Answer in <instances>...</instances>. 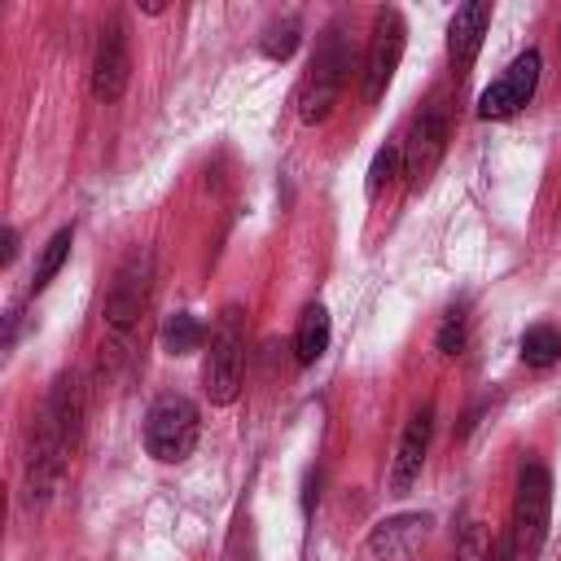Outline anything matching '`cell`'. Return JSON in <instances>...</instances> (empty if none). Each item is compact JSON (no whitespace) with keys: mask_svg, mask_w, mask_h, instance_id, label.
Wrapping results in <instances>:
<instances>
[{"mask_svg":"<svg viewBox=\"0 0 561 561\" xmlns=\"http://www.w3.org/2000/svg\"><path fill=\"white\" fill-rule=\"evenodd\" d=\"M355 70V44L342 22H329L324 35L316 39V53L307 61V75L298 83V118L302 123H324L333 105L342 101L346 83Z\"/></svg>","mask_w":561,"mask_h":561,"instance_id":"1","label":"cell"},{"mask_svg":"<svg viewBox=\"0 0 561 561\" xmlns=\"http://www.w3.org/2000/svg\"><path fill=\"white\" fill-rule=\"evenodd\" d=\"M149 298H153V254L149 250H131L114 276H110V289H105V307H101V324L114 342H131L145 311H149Z\"/></svg>","mask_w":561,"mask_h":561,"instance_id":"2","label":"cell"},{"mask_svg":"<svg viewBox=\"0 0 561 561\" xmlns=\"http://www.w3.org/2000/svg\"><path fill=\"white\" fill-rule=\"evenodd\" d=\"M241 373H245V311L228 302L215 316L206 364H202V390L215 408H228L241 394Z\"/></svg>","mask_w":561,"mask_h":561,"instance_id":"3","label":"cell"},{"mask_svg":"<svg viewBox=\"0 0 561 561\" xmlns=\"http://www.w3.org/2000/svg\"><path fill=\"white\" fill-rule=\"evenodd\" d=\"M548 526H552V473L539 460H526L517 469V491H513V543H517V561H535L548 543Z\"/></svg>","mask_w":561,"mask_h":561,"instance_id":"4","label":"cell"},{"mask_svg":"<svg viewBox=\"0 0 561 561\" xmlns=\"http://www.w3.org/2000/svg\"><path fill=\"white\" fill-rule=\"evenodd\" d=\"M202 438V412L188 394H158L145 412V451L162 465H180L193 456Z\"/></svg>","mask_w":561,"mask_h":561,"instance_id":"5","label":"cell"},{"mask_svg":"<svg viewBox=\"0 0 561 561\" xmlns=\"http://www.w3.org/2000/svg\"><path fill=\"white\" fill-rule=\"evenodd\" d=\"M70 456H75V443L39 412L35 425H31V438H26V456H22V495L26 504H48L70 469Z\"/></svg>","mask_w":561,"mask_h":561,"instance_id":"6","label":"cell"},{"mask_svg":"<svg viewBox=\"0 0 561 561\" xmlns=\"http://www.w3.org/2000/svg\"><path fill=\"white\" fill-rule=\"evenodd\" d=\"M447 140H451L447 101H443V96H430V101L416 110V118L408 123V136L399 140V149H403V175H408L412 188H421V184L438 171V162H443V153H447Z\"/></svg>","mask_w":561,"mask_h":561,"instance_id":"7","label":"cell"},{"mask_svg":"<svg viewBox=\"0 0 561 561\" xmlns=\"http://www.w3.org/2000/svg\"><path fill=\"white\" fill-rule=\"evenodd\" d=\"M403 48H408L403 13H399V9H381L377 22H373V39H368L364 70H359V96H364V105H377V101H381V92L390 88L399 61H403Z\"/></svg>","mask_w":561,"mask_h":561,"instance_id":"8","label":"cell"},{"mask_svg":"<svg viewBox=\"0 0 561 561\" xmlns=\"http://www.w3.org/2000/svg\"><path fill=\"white\" fill-rule=\"evenodd\" d=\"M539 53L535 48H526L522 57H513L508 61V70L478 96V118H486V123H500V118H513L522 105H530V96H535V88H539Z\"/></svg>","mask_w":561,"mask_h":561,"instance_id":"9","label":"cell"},{"mask_svg":"<svg viewBox=\"0 0 561 561\" xmlns=\"http://www.w3.org/2000/svg\"><path fill=\"white\" fill-rule=\"evenodd\" d=\"M127 79H131L127 31H123V22H105L96 35V53H92V96L110 105L127 92Z\"/></svg>","mask_w":561,"mask_h":561,"instance_id":"10","label":"cell"},{"mask_svg":"<svg viewBox=\"0 0 561 561\" xmlns=\"http://www.w3.org/2000/svg\"><path fill=\"white\" fill-rule=\"evenodd\" d=\"M430 526H434L430 513H394V517H381L364 535V552L373 561H408L430 539Z\"/></svg>","mask_w":561,"mask_h":561,"instance_id":"11","label":"cell"},{"mask_svg":"<svg viewBox=\"0 0 561 561\" xmlns=\"http://www.w3.org/2000/svg\"><path fill=\"white\" fill-rule=\"evenodd\" d=\"M430 438H434V408L425 403L421 412H412V421L399 434V447H394V460H390V495H408L412 491V482L425 469Z\"/></svg>","mask_w":561,"mask_h":561,"instance_id":"12","label":"cell"},{"mask_svg":"<svg viewBox=\"0 0 561 561\" xmlns=\"http://www.w3.org/2000/svg\"><path fill=\"white\" fill-rule=\"evenodd\" d=\"M486 26H491V4L486 0H469V4H460L451 13V22H447V61H451L456 79L478 61Z\"/></svg>","mask_w":561,"mask_h":561,"instance_id":"13","label":"cell"},{"mask_svg":"<svg viewBox=\"0 0 561 561\" xmlns=\"http://www.w3.org/2000/svg\"><path fill=\"white\" fill-rule=\"evenodd\" d=\"M329 311L324 302H307L302 316H298V329H294V359L298 364H316L324 351H329Z\"/></svg>","mask_w":561,"mask_h":561,"instance_id":"14","label":"cell"},{"mask_svg":"<svg viewBox=\"0 0 561 561\" xmlns=\"http://www.w3.org/2000/svg\"><path fill=\"white\" fill-rule=\"evenodd\" d=\"M158 342H162L167 355H193V351L206 342V324H202L193 311H175V316L162 320Z\"/></svg>","mask_w":561,"mask_h":561,"instance_id":"15","label":"cell"},{"mask_svg":"<svg viewBox=\"0 0 561 561\" xmlns=\"http://www.w3.org/2000/svg\"><path fill=\"white\" fill-rule=\"evenodd\" d=\"M70 245H75V228H57V232L44 241L39 263H35V276H31V294H39V289L53 285V276H57V272L66 267V259H70Z\"/></svg>","mask_w":561,"mask_h":561,"instance_id":"16","label":"cell"},{"mask_svg":"<svg viewBox=\"0 0 561 561\" xmlns=\"http://www.w3.org/2000/svg\"><path fill=\"white\" fill-rule=\"evenodd\" d=\"M561 359V333L552 324H530L522 333V364L526 368H552Z\"/></svg>","mask_w":561,"mask_h":561,"instance_id":"17","label":"cell"},{"mask_svg":"<svg viewBox=\"0 0 561 561\" xmlns=\"http://www.w3.org/2000/svg\"><path fill=\"white\" fill-rule=\"evenodd\" d=\"M403 167V149H399V140H390V145H381L377 153H373V162H368V180H364V193H368V202H377L381 197V188L394 180V171Z\"/></svg>","mask_w":561,"mask_h":561,"instance_id":"18","label":"cell"},{"mask_svg":"<svg viewBox=\"0 0 561 561\" xmlns=\"http://www.w3.org/2000/svg\"><path fill=\"white\" fill-rule=\"evenodd\" d=\"M469 337V316L465 311H447V320L438 324V351L443 355H460Z\"/></svg>","mask_w":561,"mask_h":561,"instance_id":"19","label":"cell"},{"mask_svg":"<svg viewBox=\"0 0 561 561\" xmlns=\"http://www.w3.org/2000/svg\"><path fill=\"white\" fill-rule=\"evenodd\" d=\"M298 22H285V26H272L267 31V39H263V57H272V61H285V57H294V48H298Z\"/></svg>","mask_w":561,"mask_h":561,"instance_id":"20","label":"cell"},{"mask_svg":"<svg viewBox=\"0 0 561 561\" xmlns=\"http://www.w3.org/2000/svg\"><path fill=\"white\" fill-rule=\"evenodd\" d=\"M482 561H517V543H513V530H508V526L500 530V539L491 543V552H486Z\"/></svg>","mask_w":561,"mask_h":561,"instance_id":"21","label":"cell"},{"mask_svg":"<svg viewBox=\"0 0 561 561\" xmlns=\"http://www.w3.org/2000/svg\"><path fill=\"white\" fill-rule=\"evenodd\" d=\"M13 259H18V228H13V224H9V228H4V254H0V263H4V267H9V263H13Z\"/></svg>","mask_w":561,"mask_h":561,"instance_id":"22","label":"cell"},{"mask_svg":"<svg viewBox=\"0 0 561 561\" xmlns=\"http://www.w3.org/2000/svg\"><path fill=\"white\" fill-rule=\"evenodd\" d=\"M460 561H478V557H473V552H465V557H460Z\"/></svg>","mask_w":561,"mask_h":561,"instance_id":"23","label":"cell"}]
</instances>
